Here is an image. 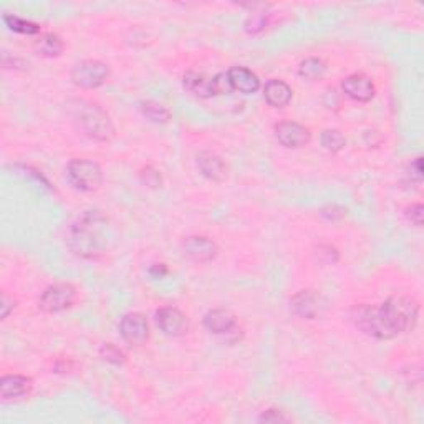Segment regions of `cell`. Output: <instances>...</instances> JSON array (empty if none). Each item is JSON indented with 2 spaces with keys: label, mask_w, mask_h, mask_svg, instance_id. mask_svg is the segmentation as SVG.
I'll list each match as a JSON object with an SVG mask.
<instances>
[{
  "label": "cell",
  "mask_w": 424,
  "mask_h": 424,
  "mask_svg": "<svg viewBox=\"0 0 424 424\" xmlns=\"http://www.w3.org/2000/svg\"><path fill=\"white\" fill-rule=\"evenodd\" d=\"M380 309L393 336L413 330L418 322V312H420L416 302L406 295L391 297L380 305Z\"/></svg>",
  "instance_id": "1"
},
{
  "label": "cell",
  "mask_w": 424,
  "mask_h": 424,
  "mask_svg": "<svg viewBox=\"0 0 424 424\" xmlns=\"http://www.w3.org/2000/svg\"><path fill=\"white\" fill-rule=\"evenodd\" d=\"M70 245L77 254L93 255L102 247L100 239V217L97 214H85L77 226H73L70 235Z\"/></svg>",
  "instance_id": "2"
},
{
  "label": "cell",
  "mask_w": 424,
  "mask_h": 424,
  "mask_svg": "<svg viewBox=\"0 0 424 424\" xmlns=\"http://www.w3.org/2000/svg\"><path fill=\"white\" fill-rule=\"evenodd\" d=\"M75 116H77L82 128L87 131L90 136H93V138L106 141L115 133V128L113 124H111L108 115H106L103 110H100L98 106L87 105L83 102L78 103L75 106Z\"/></svg>",
  "instance_id": "3"
},
{
  "label": "cell",
  "mask_w": 424,
  "mask_h": 424,
  "mask_svg": "<svg viewBox=\"0 0 424 424\" xmlns=\"http://www.w3.org/2000/svg\"><path fill=\"white\" fill-rule=\"evenodd\" d=\"M67 174L70 183L82 191H93L102 184V169L88 159H73L68 164Z\"/></svg>",
  "instance_id": "4"
},
{
  "label": "cell",
  "mask_w": 424,
  "mask_h": 424,
  "mask_svg": "<svg viewBox=\"0 0 424 424\" xmlns=\"http://www.w3.org/2000/svg\"><path fill=\"white\" fill-rule=\"evenodd\" d=\"M75 300V289L68 284H57L48 287L40 297L38 305L40 309L47 314H57V312L67 310L72 307Z\"/></svg>",
  "instance_id": "5"
},
{
  "label": "cell",
  "mask_w": 424,
  "mask_h": 424,
  "mask_svg": "<svg viewBox=\"0 0 424 424\" xmlns=\"http://www.w3.org/2000/svg\"><path fill=\"white\" fill-rule=\"evenodd\" d=\"M73 82L83 88H97L108 78V68L97 60H87L78 63L72 73Z\"/></svg>",
  "instance_id": "6"
},
{
  "label": "cell",
  "mask_w": 424,
  "mask_h": 424,
  "mask_svg": "<svg viewBox=\"0 0 424 424\" xmlns=\"http://www.w3.org/2000/svg\"><path fill=\"white\" fill-rule=\"evenodd\" d=\"M120 332L124 341L134 346L144 345L149 338L148 322L141 314H129L123 317V320L120 323Z\"/></svg>",
  "instance_id": "7"
},
{
  "label": "cell",
  "mask_w": 424,
  "mask_h": 424,
  "mask_svg": "<svg viewBox=\"0 0 424 424\" xmlns=\"http://www.w3.org/2000/svg\"><path fill=\"white\" fill-rule=\"evenodd\" d=\"M277 139L280 141L285 148H302L310 141L309 129L299 123L285 121L277 126Z\"/></svg>",
  "instance_id": "8"
},
{
  "label": "cell",
  "mask_w": 424,
  "mask_h": 424,
  "mask_svg": "<svg viewBox=\"0 0 424 424\" xmlns=\"http://www.w3.org/2000/svg\"><path fill=\"white\" fill-rule=\"evenodd\" d=\"M156 322H158L161 332L169 336H178L181 333H184L186 328H188V320H186L183 312L173 309V307L161 309L158 314H156Z\"/></svg>",
  "instance_id": "9"
},
{
  "label": "cell",
  "mask_w": 424,
  "mask_h": 424,
  "mask_svg": "<svg viewBox=\"0 0 424 424\" xmlns=\"http://www.w3.org/2000/svg\"><path fill=\"white\" fill-rule=\"evenodd\" d=\"M343 92L346 93V97L356 102H370L375 95V87H373L371 80L365 77L361 73L350 75L343 82Z\"/></svg>",
  "instance_id": "10"
},
{
  "label": "cell",
  "mask_w": 424,
  "mask_h": 424,
  "mask_svg": "<svg viewBox=\"0 0 424 424\" xmlns=\"http://www.w3.org/2000/svg\"><path fill=\"white\" fill-rule=\"evenodd\" d=\"M292 309L299 317L312 320V318H317L322 314L323 302L314 292L304 290L292 299Z\"/></svg>",
  "instance_id": "11"
},
{
  "label": "cell",
  "mask_w": 424,
  "mask_h": 424,
  "mask_svg": "<svg viewBox=\"0 0 424 424\" xmlns=\"http://www.w3.org/2000/svg\"><path fill=\"white\" fill-rule=\"evenodd\" d=\"M227 78H229L232 90H237V92L240 93H255L260 87L257 75L244 67L230 68L229 72H227Z\"/></svg>",
  "instance_id": "12"
},
{
  "label": "cell",
  "mask_w": 424,
  "mask_h": 424,
  "mask_svg": "<svg viewBox=\"0 0 424 424\" xmlns=\"http://www.w3.org/2000/svg\"><path fill=\"white\" fill-rule=\"evenodd\" d=\"M184 87L194 93L196 97L209 98L212 95H217L216 90V80L211 77H206L204 73L189 72L184 75Z\"/></svg>",
  "instance_id": "13"
},
{
  "label": "cell",
  "mask_w": 424,
  "mask_h": 424,
  "mask_svg": "<svg viewBox=\"0 0 424 424\" xmlns=\"http://www.w3.org/2000/svg\"><path fill=\"white\" fill-rule=\"evenodd\" d=\"M184 250L196 262H208L214 259L217 249L214 242L206 239V237H191L186 240Z\"/></svg>",
  "instance_id": "14"
},
{
  "label": "cell",
  "mask_w": 424,
  "mask_h": 424,
  "mask_svg": "<svg viewBox=\"0 0 424 424\" xmlns=\"http://www.w3.org/2000/svg\"><path fill=\"white\" fill-rule=\"evenodd\" d=\"M204 327L216 335H226L235 327V317L229 310H211L204 317Z\"/></svg>",
  "instance_id": "15"
},
{
  "label": "cell",
  "mask_w": 424,
  "mask_h": 424,
  "mask_svg": "<svg viewBox=\"0 0 424 424\" xmlns=\"http://www.w3.org/2000/svg\"><path fill=\"white\" fill-rule=\"evenodd\" d=\"M30 380L25 376L18 375H9L4 376L0 381V395L4 400H12V398H20L27 395L30 391Z\"/></svg>",
  "instance_id": "16"
},
{
  "label": "cell",
  "mask_w": 424,
  "mask_h": 424,
  "mask_svg": "<svg viewBox=\"0 0 424 424\" xmlns=\"http://www.w3.org/2000/svg\"><path fill=\"white\" fill-rule=\"evenodd\" d=\"M264 95L267 103L270 106L282 108V106H285L292 100V88L287 83L280 82V80H270V82L265 85Z\"/></svg>",
  "instance_id": "17"
},
{
  "label": "cell",
  "mask_w": 424,
  "mask_h": 424,
  "mask_svg": "<svg viewBox=\"0 0 424 424\" xmlns=\"http://www.w3.org/2000/svg\"><path fill=\"white\" fill-rule=\"evenodd\" d=\"M198 166L201 173L212 181H221L226 178V166L219 156L212 153H201L198 156Z\"/></svg>",
  "instance_id": "18"
},
{
  "label": "cell",
  "mask_w": 424,
  "mask_h": 424,
  "mask_svg": "<svg viewBox=\"0 0 424 424\" xmlns=\"http://www.w3.org/2000/svg\"><path fill=\"white\" fill-rule=\"evenodd\" d=\"M325 72H327L325 63L318 58H307L305 62H302L299 67L300 77L305 80H318L325 75Z\"/></svg>",
  "instance_id": "19"
},
{
  "label": "cell",
  "mask_w": 424,
  "mask_h": 424,
  "mask_svg": "<svg viewBox=\"0 0 424 424\" xmlns=\"http://www.w3.org/2000/svg\"><path fill=\"white\" fill-rule=\"evenodd\" d=\"M141 113L154 123H166L169 120V111L163 105L154 102H143L139 106Z\"/></svg>",
  "instance_id": "20"
},
{
  "label": "cell",
  "mask_w": 424,
  "mask_h": 424,
  "mask_svg": "<svg viewBox=\"0 0 424 424\" xmlns=\"http://www.w3.org/2000/svg\"><path fill=\"white\" fill-rule=\"evenodd\" d=\"M37 48H38V52L47 55V57H53V55H58L60 52H62L63 43H62V40L57 37V35L47 33V35H42V37L38 38Z\"/></svg>",
  "instance_id": "21"
},
{
  "label": "cell",
  "mask_w": 424,
  "mask_h": 424,
  "mask_svg": "<svg viewBox=\"0 0 424 424\" xmlns=\"http://www.w3.org/2000/svg\"><path fill=\"white\" fill-rule=\"evenodd\" d=\"M345 144H346V139H345V136L340 133V131H336V129L323 131L322 146L325 149L332 151V153H336V151L345 148Z\"/></svg>",
  "instance_id": "22"
},
{
  "label": "cell",
  "mask_w": 424,
  "mask_h": 424,
  "mask_svg": "<svg viewBox=\"0 0 424 424\" xmlns=\"http://www.w3.org/2000/svg\"><path fill=\"white\" fill-rule=\"evenodd\" d=\"M4 20H5V23H7L9 27L14 30V32L27 33V35H33V33L40 32L38 25H35L32 22H27V20H22L18 17H14V15H5Z\"/></svg>",
  "instance_id": "23"
},
{
  "label": "cell",
  "mask_w": 424,
  "mask_h": 424,
  "mask_svg": "<svg viewBox=\"0 0 424 424\" xmlns=\"http://www.w3.org/2000/svg\"><path fill=\"white\" fill-rule=\"evenodd\" d=\"M102 356L106 361L115 363V365H121V363L124 361L123 353H121L115 345H110V343L102 348Z\"/></svg>",
  "instance_id": "24"
},
{
  "label": "cell",
  "mask_w": 424,
  "mask_h": 424,
  "mask_svg": "<svg viewBox=\"0 0 424 424\" xmlns=\"http://www.w3.org/2000/svg\"><path fill=\"white\" fill-rule=\"evenodd\" d=\"M267 25V20L262 14H254L252 17L247 20V30L249 32H259Z\"/></svg>",
  "instance_id": "25"
},
{
  "label": "cell",
  "mask_w": 424,
  "mask_h": 424,
  "mask_svg": "<svg viewBox=\"0 0 424 424\" xmlns=\"http://www.w3.org/2000/svg\"><path fill=\"white\" fill-rule=\"evenodd\" d=\"M406 216H408V219L413 222V224L421 226L423 224V206L421 204L411 206V208L408 209Z\"/></svg>",
  "instance_id": "26"
},
{
  "label": "cell",
  "mask_w": 424,
  "mask_h": 424,
  "mask_svg": "<svg viewBox=\"0 0 424 424\" xmlns=\"http://www.w3.org/2000/svg\"><path fill=\"white\" fill-rule=\"evenodd\" d=\"M260 421H264V423H284V421H287V418L277 410H270V411H267L260 416Z\"/></svg>",
  "instance_id": "27"
},
{
  "label": "cell",
  "mask_w": 424,
  "mask_h": 424,
  "mask_svg": "<svg viewBox=\"0 0 424 424\" xmlns=\"http://www.w3.org/2000/svg\"><path fill=\"white\" fill-rule=\"evenodd\" d=\"M411 178H415L416 181H421L423 179V169H421V159L418 158L415 163L411 164Z\"/></svg>",
  "instance_id": "28"
},
{
  "label": "cell",
  "mask_w": 424,
  "mask_h": 424,
  "mask_svg": "<svg viewBox=\"0 0 424 424\" xmlns=\"http://www.w3.org/2000/svg\"><path fill=\"white\" fill-rule=\"evenodd\" d=\"M14 309V300H10L7 295L4 294V297H2V305H0V310H2V317L5 318L9 315V312Z\"/></svg>",
  "instance_id": "29"
}]
</instances>
